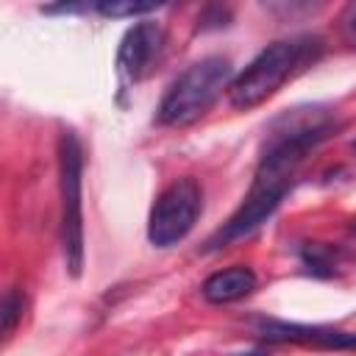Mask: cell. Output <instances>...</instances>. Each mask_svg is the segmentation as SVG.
Here are the masks:
<instances>
[{
    "mask_svg": "<svg viewBox=\"0 0 356 356\" xmlns=\"http://www.w3.org/2000/svg\"><path fill=\"white\" fill-rule=\"evenodd\" d=\"M337 128L339 122L325 106H298L275 117L267 128V142L245 200L228 217V222L209 236L203 250H222L250 236L261 222H267V217L275 214V209L292 189L300 164L312 156V150H317L328 136H334Z\"/></svg>",
    "mask_w": 356,
    "mask_h": 356,
    "instance_id": "6da1fadb",
    "label": "cell"
},
{
    "mask_svg": "<svg viewBox=\"0 0 356 356\" xmlns=\"http://www.w3.org/2000/svg\"><path fill=\"white\" fill-rule=\"evenodd\" d=\"M325 44L317 33H300L267 44L228 86V100L234 108H253L273 97L289 78L320 61Z\"/></svg>",
    "mask_w": 356,
    "mask_h": 356,
    "instance_id": "7a4b0ae2",
    "label": "cell"
},
{
    "mask_svg": "<svg viewBox=\"0 0 356 356\" xmlns=\"http://www.w3.org/2000/svg\"><path fill=\"white\" fill-rule=\"evenodd\" d=\"M231 75H234V70L225 56H206V58L195 61L172 81V86L161 97L156 122L170 125V128L192 125L217 103L222 89L231 86V81H234Z\"/></svg>",
    "mask_w": 356,
    "mask_h": 356,
    "instance_id": "3957f363",
    "label": "cell"
},
{
    "mask_svg": "<svg viewBox=\"0 0 356 356\" xmlns=\"http://www.w3.org/2000/svg\"><path fill=\"white\" fill-rule=\"evenodd\" d=\"M61 178V248L72 278L83 270V147L75 131L64 128L58 139Z\"/></svg>",
    "mask_w": 356,
    "mask_h": 356,
    "instance_id": "277c9868",
    "label": "cell"
},
{
    "mask_svg": "<svg viewBox=\"0 0 356 356\" xmlns=\"http://www.w3.org/2000/svg\"><path fill=\"white\" fill-rule=\"evenodd\" d=\"M203 209V192L195 178H175L153 203L147 220V239L156 248L178 245L197 222Z\"/></svg>",
    "mask_w": 356,
    "mask_h": 356,
    "instance_id": "5b68a950",
    "label": "cell"
},
{
    "mask_svg": "<svg viewBox=\"0 0 356 356\" xmlns=\"http://www.w3.org/2000/svg\"><path fill=\"white\" fill-rule=\"evenodd\" d=\"M164 47V31L156 22H136L125 31L117 50V75L122 86L142 81Z\"/></svg>",
    "mask_w": 356,
    "mask_h": 356,
    "instance_id": "8992f818",
    "label": "cell"
},
{
    "mask_svg": "<svg viewBox=\"0 0 356 356\" xmlns=\"http://www.w3.org/2000/svg\"><path fill=\"white\" fill-rule=\"evenodd\" d=\"M253 325H256V334L267 342H298V345H314L325 350H356V331L286 323L275 317H256Z\"/></svg>",
    "mask_w": 356,
    "mask_h": 356,
    "instance_id": "52a82bcc",
    "label": "cell"
},
{
    "mask_svg": "<svg viewBox=\"0 0 356 356\" xmlns=\"http://www.w3.org/2000/svg\"><path fill=\"white\" fill-rule=\"evenodd\" d=\"M256 289V273L245 264H234V267H225V270H217L211 273L200 292L209 303H234L245 295H250Z\"/></svg>",
    "mask_w": 356,
    "mask_h": 356,
    "instance_id": "ba28073f",
    "label": "cell"
},
{
    "mask_svg": "<svg viewBox=\"0 0 356 356\" xmlns=\"http://www.w3.org/2000/svg\"><path fill=\"white\" fill-rule=\"evenodd\" d=\"M298 256H300V264H303L312 275H317V278H331V275L337 273V267H339L342 250L334 248V245H325V242H306V245H300Z\"/></svg>",
    "mask_w": 356,
    "mask_h": 356,
    "instance_id": "9c48e42d",
    "label": "cell"
},
{
    "mask_svg": "<svg viewBox=\"0 0 356 356\" xmlns=\"http://www.w3.org/2000/svg\"><path fill=\"white\" fill-rule=\"evenodd\" d=\"M22 314H25V292L19 286H8L6 295H3V303H0V320H3V334L6 337L17 328Z\"/></svg>",
    "mask_w": 356,
    "mask_h": 356,
    "instance_id": "30bf717a",
    "label": "cell"
},
{
    "mask_svg": "<svg viewBox=\"0 0 356 356\" xmlns=\"http://www.w3.org/2000/svg\"><path fill=\"white\" fill-rule=\"evenodd\" d=\"M161 3H136V0H103L95 3V11L103 17H142L150 11H159Z\"/></svg>",
    "mask_w": 356,
    "mask_h": 356,
    "instance_id": "8fae6325",
    "label": "cell"
},
{
    "mask_svg": "<svg viewBox=\"0 0 356 356\" xmlns=\"http://www.w3.org/2000/svg\"><path fill=\"white\" fill-rule=\"evenodd\" d=\"M342 31H345L348 42L356 47V3H350L345 8V14H342Z\"/></svg>",
    "mask_w": 356,
    "mask_h": 356,
    "instance_id": "7c38bea8",
    "label": "cell"
},
{
    "mask_svg": "<svg viewBox=\"0 0 356 356\" xmlns=\"http://www.w3.org/2000/svg\"><path fill=\"white\" fill-rule=\"evenodd\" d=\"M239 356H264V353H239Z\"/></svg>",
    "mask_w": 356,
    "mask_h": 356,
    "instance_id": "4fadbf2b",
    "label": "cell"
},
{
    "mask_svg": "<svg viewBox=\"0 0 356 356\" xmlns=\"http://www.w3.org/2000/svg\"><path fill=\"white\" fill-rule=\"evenodd\" d=\"M353 150H356V142H353Z\"/></svg>",
    "mask_w": 356,
    "mask_h": 356,
    "instance_id": "5bb4252c",
    "label": "cell"
}]
</instances>
